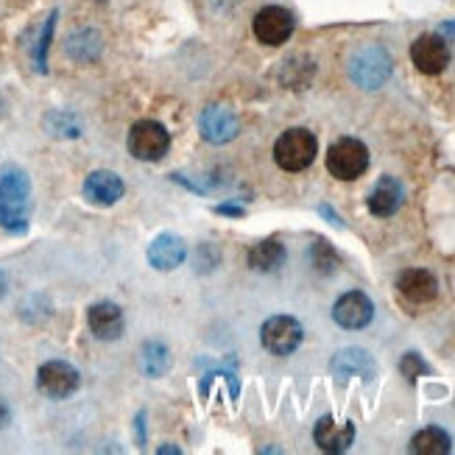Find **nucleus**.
<instances>
[{
	"mask_svg": "<svg viewBox=\"0 0 455 455\" xmlns=\"http://www.w3.org/2000/svg\"><path fill=\"white\" fill-rule=\"evenodd\" d=\"M369 168V148L355 140V137H344V140L332 143L327 151V171L341 182H355L363 176Z\"/></svg>",
	"mask_w": 455,
	"mask_h": 455,
	"instance_id": "4",
	"label": "nucleus"
},
{
	"mask_svg": "<svg viewBox=\"0 0 455 455\" xmlns=\"http://www.w3.org/2000/svg\"><path fill=\"white\" fill-rule=\"evenodd\" d=\"M165 452H173V455H180V447H160V455H165Z\"/></svg>",
	"mask_w": 455,
	"mask_h": 455,
	"instance_id": "32",
	"label": "nucleus"
},
{
	"mask_svg": "<svg viewBox=\"0 0 455 455\" xmlns=\"http://www.w3.org/2000/svg\"><path fill=\"white\" fill-rule=\"evenodd\" d=\"M82 386V374L68 361H48L36 371V388L51 400H68Z\"/></svg>",
	"mask_w": 455,
	"mask_h": 455,
	"instance_id": "7",
	"label": "nucleus"
},
{
	"mask_svg": "<svg viewBox=\"0 0 455 455\" xmlns=\"http://www.w3.org/2000/svg\"><path fill=\"white\" fill-rule=\"evenodd\" d=\"M302 339H305V330L293 315H271L260 330L263 347L271 355H276V358H288V355H293L299 349Z\"/></svg>",
	"mask_w": 455,
	"mask_h": 455,
	"instance_id": "6",
	"label": "nucleus"
},
{
	"mask_svg": "<svg viewBox=\"0 0 455 455\" xmlns=\"http://www.w3.org/2000/svg\"><path fill=\"white\" fill-rule=\"evenodd\" d=\"M68 56L76 59V62H95L98 53H101V36L92 28H82L68 36V45H65Z\"/></svg>",
	"mask_w": 455,
	"mask_h": 455,
	"instance_id": "21",
	"label": "nucleus"
},
{
	"mask_svg": "<svg viewBox=\"0 0 455 455\" xmlns=\"http://www.w3.org/2000/svg\"><path fill=\"white\" fill-rule=\"evenodd\" d=\"M134 430H137V444H146V413H137Z\"/></svg>",
	"mask_w": 455,
	"mask_h": 455,
	"instance_id": "28",
	"label": "nucleus"
},
{
	"mask_svg": "<svg viewBox=\"0 0 455 455\" xmlns=\"http://www.w3.org/2000/svg\"><path fill=\"white\" fill-rule=\"evenodd\" d=\"M251 28H254V36L260 39L263 45L276 48V45H283L291 39V34L296 28V20L283 6H266V9H260L254 14Z\"/></svg>",
	"mask_w": 455,
	"mask_h": 455,
	"instance_id": "8",
	"label": "nucleus"
},
{
	"mask_svg": "<svg viewBox=\"0 0 455 455\" xmlns=\"http://www.w3.org/2000/svg\"><path fill=\"white\" fill-rule=\"evenodd\" d=\"M9 419H12V411H9V405L4 400H0V430L9 425Z\"/></svg>",
	"mask_w": 455,
	"mask_h": 455,
	"instance_id": "30",
	"label": "nucleus"
},
{
	"mask_svg": "<svg viewBox=\"0 0 455 455\" xmlns=\"http://www.w3.org/2000/svg\"><path fill=\"white\" fill-rule=\"evenodd\" d=\"M397 288H400V293L405 296V299L413 302V305L433 302V299H436V293H439L436 276H433L430 271H425V268H408V271H403L400 280H397Z\"/></svg>",
	"mask_w": 455,
	"mask_h": 455,
	"instance_id": "18",
	"label": "nucleus"
},
{
	"mask_svg": "<svg viewBox=\"0 0 455 455\" xmlns=\"http://www.w3.org/2000/svg\"><path fill=\"white\" fill-rule=\"evenodd\" d=\"M403 199H405L403 185L394 180V176H380V182L371 188L366 204H369L371 215H378V219H391V215L403 207Z\"/></svg>",
	"mask_w": 455,
	"mask_h": 455,
	"instance_id": "17",
	"label": "nucleus"
},
{
	"mask_svg": "<svg viewBox=\"0 0 455 455\" xmlns=\"http://www.w3.org/2000/svg\"><path fill=\"white\" fill-rule=\"evenodd\" d=\"M28 173L20 165L0 168V229L12 235H23L28 229Z\"/></svg>",
	"mask_w": 455,
	"mask_h": 455,
	"instance_id": "1",
	"label": "nucleus"
},
{
	"mask_svg": "<svg viewBox=\"0 0 455 455\" xmlns=\"http://www.w3.org/2000/svg\"><path fill=\"white\" fill-rule=\"evenodd\" d=\"M148 266L156 268V271H173V268H180L185 263V257H188V246L180 235H173V232H163V235H156L154 241L148 243Z\"/></svg>",
	"mask_w": 455,
	"mask_h": 455,
	"instance_id": "12",
	"label": "nucleus"
},
{
	"mask_svg": "<svg viewBox=\"0 0 455 455\" xmlns=\"http://www.w3.org/2000/svg\"><path fill=\"white\" fill-rule=\"evenodd\" d=\"M310 260H313V266H315V271H319V274H332L335 268H339V254H335L332 246L324 243V241H315L313 243Z\"/></svg>",
	"mask_w": 455,
	"mask_h": 455,
	"instance_id": "24",
	"label": "nucleus"
},
{
	"mask_svg": "<svg viewBox=\"0 0 455 455\" xmlns=\"http://www.w3.org/2000/svg\"><path fill=\"white\" fill-rule=\"evenodd\" d=\"M400 369H403V374H405L408 380H417L419 374H425V371H427V363L419 358L417 352H408L405 358H403V363H400Z\"/></svg>",
	"mask_w": 455,
	"mask_h": 455,
	"instance_id": "26",
	"label": "nucleus"
},
{
	"mask_svg": "<svg viewBox=\"0 0 455 455\" xmlns=\"http://www.w3.org/2000/svg\"><path fill=\"white\" fill-rule=\"evenodd\" d=\"M6 291H9V276H6V271L0 268V299L6 296Z\"/></svg>",
	"mask_w": 455,
	"mask_h": 455,
	"instance_id": "31",
	"label": "nucleus"
},
{
	"mask_svg": "<svg viewBox=\"0 0 455 455\" xmlns=\"http://www.w3.org/2000/svg\"><path fill=\"white\" fill-rule=\"evenodd\" d=\"M411 62L417 65L419 73L425 76H439L450 65V51L447 43L439 34H422L413 39L411 45Z\"/></svg>",
	"mask_w": 455,
	"mask_h": 455,
	"instance_id": "9",
	"label": "nucleus"
},
{
	"mask_svg": "<svg viewBox=\"0 0 455 455\" xmlns=\"http://www.w3.org/2000/svg\"><path fill=\"white\" fill-rule=\"evenodd\" d=\"M313 439L322 452H347L355 442V425L352 422H335L332 417H322L313 427Z\"/></svg>",
	"mask_w": 455,
	"mask_h": 455,
	"instance_id": "16",
	"label": "nucleus"
},
{
	"mask_svg": "<svg viewBox=\"0 0 455 455\" xmlns=\"http://www.w3.org/2000/svg\"><path fill=\"white\" fill-rule=\"evenodd\" d=\"M330 371H332V378H339L341 383L349 378H363L369 383L374 378V371H378V366H374V358L366 349L349 347V349H341L332 355Z\"/></svg>",
	"mask_w": 455,
	"mask_h": 455,
	"instance_id": "11",
	"label": "nucleus"
},
{
	"mask_svg": "<svg viewBox=\"0 0 455 455\" xmlns=\"http://www.w3.org/2000/svg\"><path fill=\"white\" fill-rule=\"evenodd\" d=\"M442 31H447V34H455V23H444V26H442Z\"/></svg>",
	"mask_w": 455,
	"mask_h": 455,
	"instance_id": "33",
	"label": "nucleus"
},
{
	"mask_svg": "<svg viewBox=\"0 0 455 455\" xmlns=\"http://www.w3.org/2000/svg\"><path fill=\"white\" fill-rule=\"evenodd\" d=\"M202 137L212 146H224L237 137V115L229 107H207L199 121Z\"/></svg>",
	"mask_w": 455,
	"mask_h": 455,
	"instance_id": "15",
	"label": "nucleus"
},
{
	"mask_svg": "<svg viewBox=\"0 0 455 455\" xmlns=\"http://www.w3.org/2000/svg\"><path fill=\"white\" fill-rule=\"evenodd\" d=\"M87 324L98 341H117L124 335L126 319H124V310L115 302H95L87 310Z\"/></svg>",
	"mask_w": 455,
	"mask_h": 455,
	"instance_id": "14",
	"label": "nucleus"
},
{
	"mask_svg": "<svg viewBox=\"0 0 455 455\" xmlns=\"http://www.w3.org/2000/svg\"><path fill=\"white\" fill-rule=\"evenodd\" d=\"M215 212H221V215H235V219H237V215H243V207H235V204H219V207H215Z\"/></svg>",
	"mask_w": 455,
	"mask_h": 455,
	"instance_id": "29",
	"label": "nucleus"
},
{
	"mask_svg": "<svg viewBox=\"0 0 455 455\" xmlns=\"http://www.w3.org/2000/svg\"><path fill=\"white\" fill-rule=\"evenodd\" d=\"M450 450L452 442L442 427H425L411 439V452L417 455H447Z\"/></svg>",
	"mask_w": 455,
	"mask_h": 455,
	"instance_id": "22",
	"label": "nucleus"
},
{
	"mask_svg": "<svg viewBox=\"0 0 455 455\" xmlns=\"http://www.w3.org/2000/svg\"><path fill=\"white\" fill-rule=\"evenodd\" d=\"M285 263V246L276 241V237H268V241H260L249 249V266L254 271H276Z\"/></svg>",
	"mask_w": 455,
	"mask_h": 455,
	"instance_id": "19",
	"label": "nucleus"
},
{
	"mask_svg": "<svg viewBox=\"0 0 455 455\" xmlns=\"http://www.w3.org/2000/svg\"><path fill=\"white\" fill-rule=\"evenodd\" d=\"M140 369L146 378H165L171 369V349L163 341H146L140 349Z\"/></svg>",
	"mask_w": 455,
	"mask_h": 455,
	"instance_id": "20",
	"label": "nucleus"
},
{
	"mask_svg": "<svg viewBox=\"0 0 455 455\" xmlns=\"http://www.w3.org/2000/svg\"><path fill=\"white\" fill-rule=\"evenodd\" d=\"M315 154H319V143H315V134L307 129H288L274 143V163L288 173L310 168Z\"/></svg>",
	"mask_w": 455,
	"mask_h": 455,
	"instance_id": "3",
	"label": "nucleus"
},
{
	"mask_svg": "<svg viewBox=\"0 0 455 455\" xmlns=\"http://www.w3.org/2000/svg\"><path fill=\"white\" fill-rule=\"evenodd\" d=\"M45 129L51 137H62V140H73V137H82V124L73 112L65 109H53L45 115Z\"/></svg>",
	"mask_w": 455,
	"mask_h": 455,
	"instance_id": "23",
	"label": "nucleus"
},
{
	"mask_svg": "<svg viewBox=\"0 0 455 455\" xmlns=\"http://www.w3.org/2000/svg\"><path fill=\"white\" fill-rule=\"evenodd\" d=\"M171 148V132L156 121H137L129 132V151L134 160L160 163Z\"/></svg>",
	"mask_w": 455,
	"mask_h": 455,
	"instance_id": "5",
	"label": "nucleus"
},
{
	"mask_svg": "<svg viewBox=\"0 0 455 455\" xmlns=\"http://www.w3.org/2000/svg\"><path fill=\"white\" fill-rule=\"evenodd\" d=\"M319 212L324 215V219H327V221H330L332 227H339V229H344V221H341V215H339V212H332V207L322 204V207H319Z\"/></svg>",
	"mask_w": 455,
	"mask_h": 455,
	"instance_id": "27",
	"label": "nucleus"
},
{
	"mask_svg": "<svg viewBox=\"0 0 455 455\" xmlns=\"http://www.w3.org/2000/svg\"><path fill=\"white\" fill-rule=\"evenodd\" d=\"M126 185L112 171H92L84 180V199L95 207H112L124 199Z\"/></svg>",
	"mask_w": 455,
	"mask_h": 455,
	"instance_id": "13",
	"label": "nucleus"
},
{
	"mask_svg": "<svg viewBox=\"0 0 455 455\" xmlns=\"http://www.w3.org/2000/svg\"><path fill=\"white\" fill-rule=\"evenodd\" d=\"M53 26H56V12L48 17V23H45V28H43V36H39V45H36V70H39V73H45V70H48V48H51Z\"/></svg>",
	"mask_w": 455,
	"mask_h": 455,
	"instance_id": "25",
	"label": "nucleus"
},
{
	"mask_svg": "<svg viewBox=\"0 0 455 455\" xmlns=\"http://www.w3.org/2000/svg\"><path fill=\"white\" fill-rule=\"evenodd\" d=\"M394 62L383 45H366L349 59V78L361 90H380L391 78Z\"/></svg>",
	"mask_w": 455,
	"mask_h": 455,
	"instance_id": "2",
	"label": "nucleus"
},
{
	"mask_svg": "<svg viewBox=\"0 0 455 455\" xmlns=\"http://www.w3.org/2000/svg\"><path fill=\"white\" fill-rule=\"evenodd\" d=\"M332 319L344 330H363L374 319V305L363 291H349L332 305Z\"/></svg>",
	"mask_w": 455,
	"mask_h": 455,
	"instance_id": "10",
	"label": "nucleus"
}]
</instances>
